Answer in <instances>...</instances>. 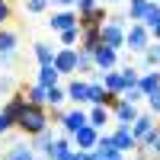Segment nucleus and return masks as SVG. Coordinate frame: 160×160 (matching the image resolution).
Wrapping results in <instances>:
<instances>
[{
	"label": "nucleus",
	"instance_id": "obj_1",
	"mask_svg": "<svg viewBox=\"0 0 160 160\" xmlns=\"http://www.w3.org/2000/svg\"><path fill=\"white\" fill-rule=\"evenodd\" d=\"M16 128L22 131L26 138H35L42 128H48V112H45V106H35V102L26 99L22 109H19V115H16Z\"/></svg>",
	"mask_w": 160,
	"mask_h": 160
},
{
	"label": "nucleus",
	"instance_id": "obj_2",
	"mask_svg": "<svg viewBox=\"0 0 160 160\" xmlns=\"http://www.w3.org/2000/svg\"><path fill=\"white\" fill-rule=\"evenodd\" d=\"M125 45H128V51L141 55V51L151 45V32H148V26H144V22H128V29H125Z\"/></svg>",
	"mask_w": 160,
	"mask_h": 160
},
{
	"label": "nucleus",
	"instance_id": "obj_3",
	"mask_svg": "<svg viewBox=\"0 0 160 160\" xmlns=\"http://www.w3.org/2000/svg\"><path fill=\"white\" fill-rule=\"evenodd\" d=\"M71 138H74V144H77V151H93V148H96V141H99V128H93V125L87 122L83 128H77Z\"/></svg>",
	"mask_w": 160,
	"mask_h": 160
},
{
	"label": "nucleus",
	"instance_id": "obj_4",
	"mask_svg": "<svg viewBox=\"0 0 160 160\" xmlns=\"http://www.w3.org/2000/svg\"><path fill=\"white\" fill-rule=\"evenodd\" d=\"M112 141H115V148L122 151V154H131V151L138 148V138L131 135V125H118L112 131Z\"/></svg>",
	"mask_w": 160,
	"mask_h": 160
},
{
	"label": "nucleus",
	"instance_id": "obj_5",
	"mask_svg": "<svg viewBox=\"0 0 160 160\" xmlns=\"http://www.w3.org/2000/svg\"><path fill=\"white\" fill-rule=\"evenodd\" d=\"M106 16H109L106 7L96 3V7H90V10H80V13H77V22H80V29H87V26H102Z\"/></svg>",
	"mask_w": 160,
	"mask_h": 160
},
{
	"label": "nucleus",
	"instance_id": "obj_6",
	"mask_svg": "<svg viewBox=\"0 0 160 160\" xmlns=\"http://www.w3.org/2000/svg\"><path fill=\"white\" fill-rule=\"evenodd\" d=\"M55 68H58V74H77V48L55 51Z\"/></svg>",
	"mask_w": 160,
	"mask_h": 160
},
{
	"label": "nucleus",
	"instance_id": "obj_7",
	"mask_svg": "<svg viewBox=\"0 0 160 160\" xmlns=\"http://www.w3.org/2000/svg\"><path fill=\"white\" fill-rule=\"evenodd\" d=\"M112 115L118 118V125H131V122H135V118H138V106L118 96V102L112 106Z\"/></svg>",
	"mask_w": 160,
	"mask_h": 160
},
{
	"label": "nucleus",
	"instance_id": "obj_8",
	"mask_svg": "<svg viewBox=\"0 0 160 160\" xmlns=\"http://www.w3.org/2000/svg\"><path fill=\"white\" fill-rule=\"evenodd\" d=\"M87 122H90V118H87V112L80 109V106H74L71 112H64V115H61V125H64V131H68V135H74V131H77V128H83Z\"/></svg>",
	"mask_w": 160,
	"mask_h": 160
},
{
	"label": "nucleus",
	"instance_id": "obj_9",
	"mask_svg": "<svg viewBox=\"0 0 160 160\" xmlns=\"http://www.w3.org/2000/svg\"><path fill=\"white\" fill-rule=\"evenodd\" d=\"M93 61H96V71H109V68H115L118 51H115V48H109V45H99L96 51H93Z\"/></svg>",
	"mask_w": 160,
	"mask_h": 160
},
{
	"label": "nucleus",
	"instance_id": "obj_10",
	"mask_svg": "<svg viewBox=\"0 0 160 160\" xmlns=\"http://www.w3.org/2000/svg\"><path fill=\"white\" fill-rule=\"evenodd\" d=\"M48 26L55 32H61V29H71V26H77V13L68 7V10H61V13H51L48 16Z\"/></svg>",
	"mask_w": 160,
	"mask_h": 160
},
{
	"label": "nucleus",
	"instance_id": "obj_11",
	"mask_svg": "<svg viewBox=\"0 0 160 160\" xmlns=\"http://www.w3.org/2000/svg\"><path fill=\"white\" fill-rule=\"evenodd\" d=\"M102 42H99V26H87V29H80V45L83 51H96Z\"/></svg>",
	"mask_w": 160,
	"mask_h": 160
},
{
	"label": "nucleus",
	"instance_id": "obj_12",
	"mask_svg": "<svg viewBox=\"0 0 160 160\" xmlns=\"http://www.w3.org/2000/svg\"><path fill=\"white\" fill-rule=\"evenodd\" d=\"M154 128H157V125H154V115H141V112H138V118L131 122V135H135L138 141H144Z\"/></svg>",
	"mask_w": 160,
	"mask_h": 160
},
{
	"label": "nucleus",
	"instance_id": "obj_13",
	"mask_svg": "<svg viewBox=\"0 0 160 160\" xmlns=\"http://www.w3.org/2000/svg\"><path fill=\"white\" fill-rule=\"evenodd\" d=\"M71 151H74V148H71V141H68V138H55V141H51L42 154H45L48 160H61V157H68Z\"/></svg>",
	"mask_w": 160,
	"mask_h": 160
},
{
	"label": "nucleus",
	"instance_id": "obj_14",
	"mask_svg": "<svg viewBox=\"0 0 160 160\" xmlns=\"http://www.w3.org/2000/svg\"><path fill=\"white\" fill-rule=\"evenodd\" d=\"M87 87H90V80H71L68 83V99H74V106H83L87 102Z\"/></svg>",
	"mask_w": 160,
	"mask_h": 160
},
{
	"label": "nucleus",
	"instance_id": "obj_15",
	"mask_svg": "<svg viewBox=\"0 0 160 160\" xmlns=\"http://www.w3.org/2000/svg\"><path fill=\"white\" fill-rule=\"evenodd\" d=\"M7 160H35V148H29V144H10L7 151Z\"/></svg>",
	"mask_w": 160,
	"mask_h": 160
},
{
	"label": "nucleus",
	"instance_id": "obj_16",
	"mask_svg": "<svg viewBox=\"0 0 160 160\" xmlns=\"http://www.w3.org/2000/svg\"><path fill=\"white\" fill-rule=\"evenodd\" d=\"M77 74H96V61H93V51L77 48Z\"/></svg>",
	"mask_w": 160,
	"mask_h": 160
},
{
	"label": "nucleus",
	"instance_id": "obj_17",
	"mask_svg": "<svg viewBox=\"0 0 160 160\" xmlns=\"http://www.w3.org/2000/svg\"><path fill=\"white\" fill-rule=\"evenodd\" d=\"M22 102H26V93H13L10 102L3 106V115L13 118V128H16V115H19V109H22Z\"/></svg>",
	"mask_w": 160,
	"mask_h": 160
},
{
	"label": "nucleus",
	"instance_id": "obj_18",
	"mask_svg": "<svg viewBox=\"0 0 160 160\" xmlns=\"http://www.w3.org/2000/svg\"><path fill=\"white\" fill-rule=\"evenodd\" d=\"M109 115H112V109H106V106H93V109L87 112V118H90V125H93V128H106Z\"/></svg>",
	"mask_w": 160,
	"mask_h": 160
},
{
	"label": "nucleus",
	"instance_id": "obj_19",
	"mask_svg": "<svg viewBox=\"0 0 160 160\" xmlns=\"http://www.w3.org/2000/svg\"><path fill=\"white\" fill-rule=\"evenodd\" d=\"M138 87H141V93H144V96H151L154 90H160V71H151V74L138 77Z\"/></svg>",
	"mask_w": 160,
	"mask_h": 160
},
{
	"label": "nucleus",
	"instance_id": "obj_20",
	"mask_svg": "<svg viewBox=\"0 0 160 160\" xmlns=\"http://www.w3.org/2000/svg\"><path fill=\"white\" fill-rule=\"evenodd\" d=\"M58 68H55V64H38V83H42V87H55L58 83Z\"/></svg>",
	"mask_w": 160,
	"mask_h": 160
},
{
	"label": "nucleus",
	"instance_id": "obj_21",
	"mask_svg": "<svg viewBox=\"0 0 160 160\" xmlns=\"http://www.w3.org/2000/svg\"><path fill=\"white\" fill-rule=\"evenodd\" d=\"M32 51H35L38 64H55V48H51L48 42H35V45H32Z\"/></svg>",
	"mask_w": 160,
	"mask_h": 160
},
{
	"label": "nucleus",
	"instance_id": "obj_22",
	"mask_svg": "<svg viewBox=\"0 0 160 160\" xmlns=\"http://www.w3.org/2000/svg\"><path fill=\"white\" fill-rule=\"evenodd\" d=\"M16 51V32L0 29V55H13Z\"/></svg>",
	"mask_w": 160,
	"mask_h": 160
},
{
	"label": "nucleus",
	"instance_id": "obj_23",
	"mask_svg": "<svg viewBox=\"0 0 160 160\" xmlns=\"http://www.w3.org/2000/svg\"><path fill=\"white\" fill-rule=\"evenodd\" d=\"M148 3H151V0H128V19H131V22H141Z\"/></svg>",
	"mask_w": 160,
	"mask_h": 160
},
{
	"label": "nucleus",
	"instance_id": "obj_24",
	"mask_svg": "<svg viewBox=\"0 0 160 160\" xmlns=\"http://www.w3.org/2000/svg\"><path fill=\"white\" fill-rule=\"evenodd\" d=\"M26 93V99L29 102H35V106H45V93H48V87H42V83H35V87H29V90H22Z\"/></svg>",
	"mask_w": 160,
	"mask_h": 160
},
{
	"label": "nucleus",
	"instance_id": "obj_25",
	"mask_svg": "<svg viewBox=\"0 0 160 160\" xmlns=\"http://www.w3.org/2000/svg\"><path fill=\"white\" fill-rule=\"evenodd\" d=\"M64 99H68V90H61L58 83L48 87V93H45V106H61Z\"/></svg>",
	"mask_w": 160,
	"mask_h": 160
},
{
	"label": "nucleus",
	"instance_id": "obj_26",
	"mask_svg": "<svg viewBox=\"0 0 160 160\" xmlns=\"http://www.w3.org/2000/svg\"><path fill=\"white\" fill-rule=\"evenodd\" d=\"M141 22L148 26V29H151L154 22H160V3H157V0H151V3H148V10H144V16H141Z\"/></svg>",
	"mask_w": 160,
	"mask_h": 160
},
{
	"label": "nucleus",
	"instance_id": "obj_27",
	"mask_svg": "<svg viewBox=\"0 0 160 160\" xmlns=\"http://www.w3.org/2000/svg\"><path fill=\"white\" fill-rule=\"evenodd\" d=\"M58 35H61V45L74 48V42H80V22H77V26H71V29H61Z\"/></svg>",
	"mask_w": 160,
	"mask_h": 160
},
{
	"label": "nucleus",
	"instance_id": "obj_28",
	"mask_svg": "<svg viewBox=\"0 0 160 160\" xmlns=\"http://www.w3.org/2000/svg\"><path fill=\"white\" fill-rule=\"evenodd\" d=\"M141 58H144V64H151V68H160V45H148L141 51Z\"/></svg>",
	"mask_w": 160,
	"mask_h": 160
},
{
	"label": "nucleus",
	"instance_id": "obj_29",
	"mask_svg": "<svg viewBox=\"0 0 160 160\" xmlns=\"http://www.w3.org/2000/svg\"><path fill=\"white\" fill-rule=\"evenodd\" d=\"M118 96H122V99H128V102H135V106H138V102L144 99V93H141V87L135 83V87H125L122 93H118Z\"/></svg>",
	"mask_w": 160,
	"mask_h": 160
},
{
	"label": "nucleus",
	"instance_id": "obj_30",
	"mask_svg": "<svg viewBox=\"0 0 160 160\" xmlns=\"http://www.w3.org/2000/svg\"><path fill=\"white\" fill-rule=\"evenodd\" d=\"M51 141H55V135H51V128H42V131L35 135V151H45V148H48Z\"/></svg>",
	"mask_w": 160,
	"mask_h": 160
},
{
	"label": "nucleus",
	"instance_id": "obj_31",
	"mask_svg": "<svg viewBox=\"0 0 160 160\" xmlns=\"http://www.w3.org/2000/svg\"><path fill=\"white\" fill-rule=\"evenodd\" d=\"M138 68H131V64H125V68H122V80H125V87H135L138 83Z\"/></svg>",
	"mask_w": 160,
	"mask_h": 160
},
{
	"label": "nucleus",
	"instance_id": "obj_32",
	"mask_svg": "<svg viewBox=\"0 0 160 160\" xmlns=\"http://www.w3.org/2000/svg\"><path fill=\"white\" fill-rule=\"evenodd\" d=\"M51 0H26V13H45Z\"/></svg>",
	"mask_w": 160,
	"mask_h": 160
},
{
	"label": "nucleus",
	"instance_id": "obj_33",
	"mask_svg": "<svg viewBox=\"0 0 160 160\" xmlns=\"http://www.w3.org/2000/svg\"><path fill=\"white\" fill-rule=\"evenodd\" d=\"M148 106H151V115H160V90H154L148 96Z\"/></svg>",
	"mask_w": 160,
	"mask_h": 160
},
{
	"label": "nucleus",
	"instance_id": "obj_34",
	"mask_svg": "<svg viewBox=\"0 0 160 160\" xmlns=\"http://www.w3.org/2000/svg\"><path fill=\"white\" fill-rule=\"evenodd\" d=\"M10 13H13V7H10V0H0V26H3V22L10 19Z\"/></svg>",
	"mask_w": 160,
	"mask_h": 160
},
{
	"label": "nucleus",
	"instance_id": "obj_35",
	"mask_svg": "<svg viewBox=\"0 0 160 160\" xmlns=\"http://www.w3.org/2000/svg\"><path fill=\"white\" fill-rule=\"evenodd\" d=\"M13 90V77L10 74H0V93H10Z\"/></svg>",
	"mask_w": 160,
	"mask_h": 160
},
{
	"label": "nucleus",
	"instance_id": "obj_36",
	"mask_svg": "<svg viewBox=\"0 0 160 160\" xmlns=\"http://www.w3.org/2000/svg\"><path fill=\"white\" fill-rule=\"evenodd\" d=\"M10 128H13V118H7V115H3V109H0V135H7Z\"/></svg>",
	"mask_w": 160,
	"mask_h": 160
},
{
	"label": "nucleus",
	"instance_id": "obj_37",
	"mask_svg": "<svg viewBox=\"0 0 160 160\" xmlns=\"http://www.w3.org/2000/svg\"><path fill=\"white\" fill-rule=\"evenodd\" d=\"M96 3H102V0H74L77 13H80V10H90V7H96Z\"/></svg>",
	"mask_w": 160,
	"mask_h": 160
},
{
	"label": "nucleus",
	"instance_id": "obj_38",
	"mask_svg": "<svg viewBox=\"0 0 160 160\" xmlns=\"http://www.w3.org/2000/svg\"><path fill=\"white\" fill-rule=\"evenodd\" d=\"M148 32H151L154 38H160V22H154V26H151V29H148Z\"/></svg>",
	"mask_w": 160,
	"mask_h": 160
},
{
	"label": "nucleus",
	"instance_id": "obj_39",
	"mask_svg": "<svg viewBox=\"0 0 160 160\" xmlns=\"http://www.w3.org/2000/svg\"><path fill=\"white\" fill-rule=\"evenodd\" d=\"M51 3H58V7H74V0H51Z\"/></svg>",
	"mask_w": 160,
	"mask_h": 160
},
{
	"label": "nucleus",
	"instance_id": "obj_40",
	"mask_svg": "<svg viewBox=\"0 0 160 160\" xmlns=\"http://www.w3.org/2000/svg\"><path fill=\"white\" fill-rule=\"evenodd\" d=\"M102 3H118V0H102Z\"/></svg>",
	"mask_w": 160,
	"mask_h": 160
},
{
	"label": "nucleus",
	"instance_id": "obj_41",
	"mask_svg": "<svg viewBox=\"0 0 160 160\" xmlns=\"http://www.w3.org/2000/svg\"><path fill=\"white\" fill-rule=\"evenodd\" d=\"M0 160H7V157H0Z\"/></svg>",
	"mask_w": 160,
	"mask_h": 160
},
{
	"label": "nucleus",
	"instance_id": "obj_42",
	"mask_svg": "<svg viewBox=\"0 0 160 160\" xmlns=\"http://www.w3.org/2000/svg\"><path fill=\"white\" fill-rule=\"evenodd\" d=\"M157 3H160V0H157Z\"/></svg>",
	"mask_w": 160,
	"mask_h": 160
}]
</instances>
